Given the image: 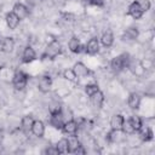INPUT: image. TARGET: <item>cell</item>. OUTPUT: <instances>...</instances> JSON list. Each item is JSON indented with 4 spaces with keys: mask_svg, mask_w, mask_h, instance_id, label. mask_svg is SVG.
I'll use <instances>...</instances> for the list:
<instances>
[{
    "mask_svg": "<svg viewBox=\"0 0 155 155\" xmlns=\"http://www.w3.org/2000/svg\"><path fill=\"white\" fill-rule=\"evenodd\" d=\"M124 120H125V117L121 114H114L110 117V122H109L110 124V128L111 130H121Z\"/></svg>",
    "mask_w": 155,
    "mask_h": 155,
    "instance_id": "cell-18",
    "label": "cell"
},
{
    "mask_svg": "<svg viewBox=\"0 0 155 155\" xmlns=\"http://www.w3.org/2000/svg\"><path fill=\"white\" fill-rule=\"evenodd\" d=\"M65 121V117H64V114H63V110L61 113H57V114H50V119H48V124L57 128V130H61L63 124Z\"/></svg>",
    "mask_w": 155,
    "mask_h": 155,
    "instance_id": "cell-7",
    "label": "cell"
},
{
    "mask_svg": "<svg viewBox=\"0 0 155 155\" xmlns=\"http://www.w3.org/2000/svg\"><path fill=\"white\" fill-rule=\"evenodd\" d=\"M33 122H34V117L31 115H24L21 119V128L24 132H30L31 126H33Z\"/></svg>",
    "mask_w": 155,
    "mask_h": 155,
    "instance_id": "cell-22",
    "label": "cell"
},
{
    "mask_svg": "<svg viewBox=\"0 0 155 155\" xmlns=\"http://www.w3.org/2000/svg\"><path fill=\"white\" fill-rule=\"evenodd\" d=\"M30 132H31L35 137H38V138L44 137V134H45V124H44L41 120H34Z\"/></svg>",
    "mask_w": 155,
    "mask_h": 155,
    "instance_id": "cell-12",
    "label": "cell"
},
{
    "mask_svg": "<svg viewBox=\"0 0 155 155\" xmlns=\"http://www.w3.org/2000/svg\"><path fill=\"white\" fill-rule=\"evenodd\" d=\"M73 70H74V73L76 74L78 78H86V76H88L91 74V70L82 62H76L73 65Z\"/></svg>",
    "mask_w": 155,
    "mask_h": 155,
    "instance_id": "cell-10",
    "label": "cell"
},
{
    "mask_svg": "<svg viewBox=\"0 0 155 155\" xmlns=\"http://www.w3.org/2000/svg\"><path fill=\"white\" fill-rule=\"evenodd\" d=\"M74 154H78V155H79V154H81V155H84V154H86V149H85V148H84V145L81 144V145L75 150V153H74Z\"/></svg>",
    "mask_w": 155,
    "mask_h": 155,
    "instance_id": "cell-35",
    "label": "cell"
},
{
    "mask_svg": "<svg viewBox=\"0 0 155 155\" xmlns=\"http://www.w3.org/2000/svg\"><path fill=\"white\" fill-rule=\"evenodd\" d=\"M15 45H16L15 39L13 38H10V36H6L1 41V51L5 52V53H10V52L13 51Z\"/></svg>",
    "mask_w": 155,
    "mask_h": 155,
    "instance_id": "cell-17",
    "label": "cell"
},
{
    "mask_svg": "<svg viewBox=\"0 0 155 155\" xmlns=\"http://www.w3.org/2000/svg\"><path fill=\"white\" fill-rule=\"evenodd\" d=\"M140 102H142V98H140V96H139L138 93L132 92V93L128 94L127 104H128V107H130L132 110H137V109H139V107H140Z\"/></svg>",
    "mask_w": 155,
    "mask_h": 155,
    "instance_id": "cell-16",
    "label": "cell"
},
{
    "mask_svg": "<svg viewBox=\"0 0 155 155\" xmlns=\"http://www.w3.org/2000/svg\"><path fill=\"white\" fill-rule=\"evenodd\" d=\"M99 46H101L99 39L96 38V36H93V38H91L86 42V45L84 46V51L87 54H90V56H94V54H97L99 52Z\"/></svg>",
    "mask_w": 155,
    "mask_h": 155,
    "instance_id": "cell-5",
    "label": "cell"
},
{
    "mask_svg": "<svg viewBox=\"0 0 155 155\" xmlns=\"http://www.w3.org/2000/svg\"><path fill=\"white\" fill-rule=\"evenodd\" d=\"M90 99H91L92 104H93L96 108H101V107L103 105V103H104V93L99 90L98 92H96L94 94H92V96L90 97Z\"/></svg>",
    "mask_w": 155,
    "mask_h": 155,
    "instance_id": "cell-24",
    "label": "cell"
},
{
    "mask_svg": "<svg viewBox=\"0 0 155 155\" xmlns=\"http://www.w3.org/2000/svg\"><path fill=\"white\" fill-rule=\"evenodd\" d=\"M79 127H80V125H79L78 121H75L74 119H69V120L64 121L61 131L63 132V134H65L68 137L69 136H76L78 131H79Z\"/></svg>",
    "mask_w": 155,
    "mask_h": 155,
    "instance_id": "cell-4",
    "label": "cell"
},
{
    "mask_svg": "<svg viewBox=\"0 0 155 155\" xmlns=\"http://www.w3.org/2000/svg\"><path fill=\"white\" fill-rule=\"evenodd\" d=\"M99 44L104 47H110L114 44V34L111 30H105L99 38Z\"/></svg>",
    "mask_w": 155,
    "mask_h": 155,
    "instance_id": "cell-14",
    "label": "cell"
},
{
    "mask_svg": "<svg viewBox=\"0 0 155 155\" xmlns=\"http://www.w3.org/2000/svg\"><path fill=\"white\" fill-rule=\"evenodd\" d=\"M42 153L44 154H48V155H58V150L56 149V147H48Z\"/></svg>",
    "mask_w": 155,
    "mask_h": 155,
    "instance_id": "cell-33",
    "label": "cell"
},
{
    "mask_svg": "<svg viewBox=\"0 0 155 155\" xmlns=\"http://www.w3.org/2000/svg\"><path fill=\"white\" fill-rule=\"evenodd\" d=\"M139 4H140V6H142L143 12H147V11H149V10H150L151 4H150V1H149V0H143V1H139Z\"/></svg>",
    "mask_w": 155,
    "mask_h": 155,
    "instance_id": "cell-32",
    "label": "cell"
},
{
    "mask_svg": "<svg viewBox=\"0 0 155 155\" xmlns=\"http://www.w3.org/2000/svg\"><path fill=\"white\" fill-rule=\"evenodd\" d=\"M121 131L125 133V134H134L136 131L130 121V119H125L124 120V124H122V127H121Z\"/></svg>",
    "mask_w": 155,
    "mask_h": 155,
    "instance_id": "cell-27",
    "label": "cell"
},
{
    "mask_svg": "<svg viewBox=\"0 0 155 155\" xmlns=\"http://www.w3.org/2000/svg\"><path fill=\"white\" fill-rule=\"evenodd\" d=\"M138 133H139V138L143 140V142H149V140H151L153 138H154V133H153V130H151V127H149V126H143L139 131H138Z\"/></svg>",
    "mask_w": 155,
    "mask_h": 155,
    "instance_id": "cell-20",
    "label": "cell"
},
{
    "mask_svg": "<svg viewBox=\"0 0 155 155\" xmlns=\"http://www.w3.org/2000/svg\"><path fill=\"white\" fill-rule=\"evenodd\" d=\"M62 110H63V108H62V105H61L58 102H54V103H52V104L48 107L50 114H57V113H61Z\"/></svg>",
    "mask_w": 155,
    "mask_h": 155,
    "instance_id": "cell-30",
    "label": "cell"
},
{
    "mask_svg": "<svg viewBox=\"0 0 155 155\" xmlns=\"http://www.w3.org/2000/svg\"><path fill=\"white\" fill-rule=\"evenodd\" d=\"M130 121H131V124H132V126H133V128H134L136 132H138L143 127V120L138 115H132L130 117Z\"/></svg>",
    "mask_w": 155,
    "mask_h": 155,
    "instance_id": "cell-26",
    "label": "cell"
},
{
    "mask_svg": "<svg viewBox=\"0 0 155 155\" xmlns=\"http://www.w3.org/2000/svg\"><path fill=\"white\" fill-rule=\"evenodd\" d=\"M122 131L121 130H110L107 133V140L109 143H117L120 140H122V136H121Z\"/></svg>",
    "mask_w": 155,
    "mask_h": 155,
    "instance_id": "cell-21",
    "label": "cell"
},
{
    "mask_svg": "<svg viewBox=\"0 0 155 155\" xmlns=\"http://www.w3.org/2000/svg\"><path fill=\"white\" fill-rule=\"evenodd\" d=\"M36 59V52L31 46H25L22 52V62L23 63H30Z\"/></svg>",
    "mask_w": 155,
    "mask_h": 155,
    "instance_id": "cell-11",
    "label": "cell"
},
{
    "mask_svg": "<svg viewBox=\"0 0 155 155\" xmlns=\"http://www.w3.org/2000/svg\"><path fill=\"white\" fill-rule=\"evenodd\" d=\"M68 48H69V51L73 52V53H80V52L82 51L84 46L81 45L80 39H79L78 36H71L70 40L68 41Z\"/></svg>",
    "mask_w": 155,
    "mask_h": 155,
    "instance_id": "cell-15",
    "label": "cell"
},
{
    "mask_svg": "<svg viewBox=\"0 0 155 155\" xmlns=\"http://www.w3.org/2000/svg\"><path fill=\"white\" fill-rule=\"evenodd\" d=\"M54 147L58 150V154H67L68 153V138H61Z\"/></svg>",
    "mask_w": 155,
    "mask_h": 155,
    "instance_id": "cell-25",
    "label": "cell"
},
{
    "mask_svg": "<svg viewBox=\"0 0 155 155\" xmlns=\"http://www.w3.org/2000/svg\"><path fill=\"white\" fill-rule=\"evenodd\" d=\"M27 84H28V75L21 70L16 71L12 78V86L15 87V90L22 91L27 87Z\"/></svg>",
    "mask_w": 155,
    "mask_h": 155,
    "instance_id": "cell-3",
    "label": "cell"
},
{
    "mask_svg": "<svg viewBox=\"0 0 155 155\" xmlns=\"http://www.w3.org/2000/svg\"><path fill=\"white\" fill-rule=\"evenodd\" d=\"M138 35H139L138 28H136V27H130V28H127V29L124 31L122 39H124V40H128V41H133V40H136V39L138 38Z\"/></svg>",
    "mask_w": 155,
    "mask_h": 155,
    "instance_id": "cell-19",
    "label": "cell"
},
{
    "mask_svg": "<svg viewBox=\"0 0 155 155\" xmlns=\"http://www.w3.org/2000/svg\"><path fill=\"white\" fill-rule=\"evenodd\" d=\"M90 5H93V6H103L104 5V0H86Z\"/></svg>",
    "mask_w": 155,
    "mask_h": 155,
    "instance_id": "cell-34",
    "label": "cell"
},
{
    "mask_svg": "<svg viewBox=\"0 0 155 155\" xmlns=\"http://www.w3.org/2000/svg\"><path fill=\"white\" fill-rule=\"evenodd\" d=\"M5 22H6V25H7V28L8 29H11V30H13V29H16L17 27H18V24H19V22H21V19L11 11V12H7L6 13V17H5Z\"/></svg>",
    "mask_w": 155,
    "mask_h": 155,
    "instance_id": "cell-13",
    "label": "cell"
},
{
    "mask_svg": "<svg viewBox=\"0 0 155 155\" xmlns=\"http://www.w3.org/2000/svg\"><path fill=\"white\" fill-rule=\"evenodd\" d=\"M130 61H131V58H130V54L128 53H121V54L114 57L110 61V68L115 73H119V71H121V70H124L125 68L128 67Z\"/></svg>",
    "mask_w": 155,
    "mask_h": 155,
    "instance_id": "cell-1",
    "label": "cell"
},
{
    "mask_svg": "<svg viewBox=\"0 0 155 155\" xmlns=\"http://www.w3.org/2000/svg\"><path fill=\"white\" fill-rule=\"evenodd\" d=\"M61 51H62V45H61V42H59L57 39H53V40H52L51 42H48V45L46 46V48H45V51H44L41 58H42V59H45V58H47V59H54V58L61 53Z\"/></svg>",
    "mask_w": 155,
    "mask_h": 155,
    "instance_id": "cell-2",
    "label": "cell"
},
{
    "mask_svg": "<svg viewBox=\"0 0 155 155\" xmlns=\"http://www.w3.org/2000/svg\"><path fill=\"white\" fill-rule=\"evenodd\" d=\"M127 15L131 16L133 19H139V18H142V16L144 15V12H143V10H142V6H140L139 1L134 0V1H132V2L128 5Z\"/></svg>",
    "mask_w": 155,
    "mask_h": 155,
    "instance_id": "cell-6",
    "label": "cell"
},
{
    "mask_svg": "<svg viewBox=\"0 0 155 155\" xmlns=\"http://www.w3.org/2000/svg\"><path fill=\"white\" fill-rule=\"evenodd\" d=\"M63 78H64L65 80H68V81H73V82L78 79V76H76V74L74 73L73 68H71V69H65V70L63 71Z\"/></svg>",
    "mask_w": 155,
    "mask_h": 155,
    "instance_id": "cell-29",
    "label": "cell"
},
{
    "mask_svg": "<svg viewBox=\"0 0 155 155\" xmlns=\"http://www.w3.org/2000/svg\"><path fill=\"white\" fill-rule=\"evenodd\" d=\"M99 91V86L97 85V84H87L86 86H85V93L88 96V97H91L92 94H94L96 92H98Z\"/></svg>",
    "mask_w": 155,
    "mask_h": 155,
    "instance_id": "cell-28",
    "label": "cell"
},
{
    "mask_svg": "<svg viewBox=\"0 0 155 155\" xmlns=\"http://www.w3.org/2000/svg\"><path fill=\"white\" fill-rule=\"evenodd\" d=\"M139 63H140V67H142L144 70H149V69H151V68L154 67V62H153V59H150V58H145V59L140 61Z\"/></svg>",
    "mask_w": 155,
    "mask_h": 155,
    "instance_id": "cell-31",
    "label": "cell"
},
{
    "mask_svg": "<svg viewBox=\"0 0 155 155\" xmlns=\"http://www.w3.org/2000/svg\"><path fill=\"white\" fill-rule=\"evenodd\" d=\"M12 12L22 21V19H24V18H27L28 16H29V8L24 5V4H22V2H16L15 5H13V8H12Z\"/></svg>",
    "mask_w": 155,
    "mask_h": 155,
    "instance_id": "cell-9",
    "label": "cell"
},
{
    "mask_svg": "<svg viewBox=\"0 0 155 155\" xmlns=\"http://www.w3.org/2000/svg\"><path fill=\"white\" fill-rule=\"evenodd\" d=\"M52 87V79L50 75H42L38 80V88L42 93H47Z\"/></svg>",
    "mask_w": 155,
    "mask_h": 155,
    "instance_id": "cell-8",
    "label": "cell"
},
{
    "mask_svg": "<svg viewBox=\"0 0 155 155\" xmlns=\"http://www.w3.org/2000/svg\"><path fill=\"white\" fill-rule=\"evenodd\" d=\"M81 145V142L76 136H69L68 137V153L74 154L75 150Z\"/></svg>",
    "mask_w": 155,
    "mask_h": 155,
    "instance_id": "cell-23",
    "label": "cell"
}]
</instances>
